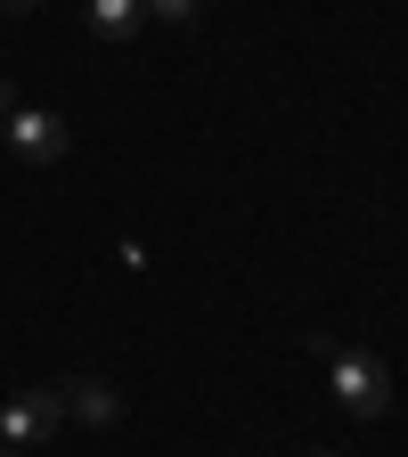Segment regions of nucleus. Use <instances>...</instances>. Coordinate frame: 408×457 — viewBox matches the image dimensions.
<instances>
[{"mask_svg":"<svg viewBox=\"0 0 408 457\" xmlns=\"http://www.w3.org/2000/svg\"><path fill=\"white\" fill-rule=\"evenodd\" d=\"M335 400H343L352 417H384V400H392L384 360H376V352H343V360H335Z\"/></svg>","mask_w":408,"mask_h":457,"instance_id":"1","label":"nucleus"},{"mask_svg":"<svg viewBox=\"0 0 408 457\" xmlns=\"http://www.w3.org/2000/svg\"><path fill=\"white\" fill-rule=\"evenodd\" d=\"M0 139H9L17 163H57V155H66V123H57V114H33V106H17Z\"/></svg>","mask_w":408,"mask_h":457,"instance_id":"2","label":"nucleus"},{"mask_svg":"<svg viewBox=\"0 0 408 457\" xmlns=\"http://www.w3.org/2000/svg\"><path fill=\"white\" fill-rule=\"evenodd\" d=\"M57 417H66V400H57V384L49 392H17L9 409H0V441H17V449H33Z\"/></svg>","mask_w":408,"mask_h":457,"instance_id":"3","label":"nucleus"},{"mask_svg":"<svg viewBox=\"0 0 408 457\" xmlns=\"http://www.w3.org/2000/svg\"><path fill=\"white\" fill-rule=\"evenodd\" d=\"M57 400H66V417H82V425H114V417H123V392H114L106 376H74V384H57Z\"/></svg>","mask_w":408,"mask_h":457,"instance_id":"4","label":"nucleus"},{"mask_svg":"<svg viewBox=\"0 0 408 457\" xmlns=\"http://www.w3.org/2000/svg\"><path fill=\"white\" fill-rule=\"evenodd\" d=\"M139 0H90V33H106V41H131L139 33Z\"/></svg>","mask_w":408,"mask_h":457,"instance_id":"5","label":"nucleus"},{"mask_svg":"<svg viewBox=\"0 0 408 457\" xmlns=\"http://www.w3.org/2000/svg\"><path fill=\"white\" fill-rule=\"evenodd\" d=\"M139 9H147L155 25H188V17H196V0H139Z\"/></svg>","mask_w":408,"mask_h":457,"instance_id":"6","label":"nucleus"},{"mask_svg":"<svg viewBox=\"0 0 408 457\" xmlns=\"http://www.w3.org/2000/svg\"><path fill=\"white\" fill-rule=\"evenodd\" d=\"M9 114H17V82H0V123H9Z\"/></svg>","mask_w":408,"mask_h":457,"instance_id":"7","label":"nucleus"},{"mask_svg":"<svg viewBox=\"0 0 408 457\" xmlns=\"http://www.w3.org/2000/svg\"><path fill=\"white\" fill-rule=\"evenodd\" d=\"M0 9H9V17H25V9H33V0H0Z\"/></svg>","mask_w":408,"mask_h":457,"instance_id":"8","label":"nucleus"},{"mask_svg":"<svg viewBox=\"0 0 408 457\" xmlns=\"http://www.w3.org/2000/svg\"><path fill=\"white\" fill-rule=\"evenodd\" d=\"M0 457H33V449H17V441H0Z\"/></svg>","mask_w":408,"mask_h":457,"instance_id":"9","label":"nucleus"},{"mask_svg":"<svg viewBox=\"0 0 408 457\" xmlns=\"http://www.w3.org/2000/svg\"><path fill=\"white\" fill-rule=\"evenodd\" d=\"M311 457H335V449H311Z\"/></svg>","mask_w":408,"mask_h":457,"instance_id":"10","label":"nucleus"}]
</instances>
